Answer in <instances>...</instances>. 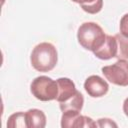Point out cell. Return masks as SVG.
<instances>
[{
	"label": "cell",
	"instance_id": "obj_1",
	"mask_svg": "<svg viewBox=\"0 0 128 128\" xmlns=\"http://www.w3.org/2000/svg\"><path fill=\"white\" fill-rule=\"evenodd\" d=\"M32 67L39 72H49L57 64L58 54L55 46L49 42H42L36 45L30 56Z\"/></svg>",
	"mask_w": 128,
	"mask_h": 128
},
{
	"label": "cell",
	"instance_id": "obj_2",
	"mask_svg": "<svg viewBox=\"0 0 128 128\" xmlns=\"http://www.w3.org/2000/svg\"><path fill=\"white\" fill-rule=\"evenodd\" d=\"M77 39L84 49L94 52L104 44L106 34L97 23L85 22L78 28Z\"/></svg>",
	"mask_w": 128,
	"mask_h": 128
},
{
	"label": "cell",
	"instance_id": "obj_3",
	"mask_svg": "<svg viewBox=\"0 0 128 128\" xmlns=\"http://www.w3.org/2000/svg\"><path fill=\"white\" fill-rule=\"evenodd\" d=\"M30 90L36 99L45 102L51 101L57 98L58 84L48 76H38L31 82Z\"/></svg>",
	"mask_w": 128,
	"mask_h": 128
},
{
	"label": "cell",
	"instance_id": "obj_4",
	"mask_svg": "<svg viewBox=\"0 0 128 128\" xmlns=\"http://www.w3.org/2000/svg\"><path fill=\"white\" fill-rule=\"evenodd\" d=\"M101 71L112 84L128 86V60L118 59L114 64L102 67Z\"/></svg>",
	"mask_w": 128,
	"mask_h": 128
},
{
	"label": "cell",
	"instance_id": "obj_5",
	"mask_svg": "<svg viewBox=\"0 0 128 128\" xmlns=\"http://www.w3.org/2000/svg\"><path fill=\"white\" fill-rule=\"evenodd\" d=\"M61 127L63 128H80V127H97V123L88 116L80 114V111L62 112Z\"/></svg>",
	"mask_w": 128,
	"mask_h": 128
},
{
	"label": "cell",
	"instance_id": "obj_6",
	"mask_svg": "<svg viewBox=\"0 0 128 128\" xmlns=\"http://www.w3.org/2000/svg\"><path fill=\"white\" fill-rule=\"evenodd\" d=\"M84 89L89 96L93 98L102 97L107 94L109 90L108 83L98 75L89 76L84 82Z\"/></svg>",
	"mask_w": 128,
	"mask_h": 128
},
{
	"label": "cell",
	"instance_id": "obj_7",
	"mask_svg": "<svg viewBox=\"0 0 128 128\" xmlns=\"http://www.w3.org/2000/svg\"><path fill=\"white\" fill-rule=\"evenodd\" d=\"M94 55L101 60H109L116 57L117 54V40L115 35H106L104 44L97 50H95Z\"/></svg>",
	"mask_w": 128,
	"mask_h": 128
},
{
	"label": "cell",
	"instance_id": "obj_8",
	"mask_svg": "<svg viewBox=\"0 0 128 128\" xmlns=\"http://www.w3.org/2000/svg\"><path fill=\"white\" fill-rule=\"evenodd\" d=\"M56 81L58 84V95L56 98L58 103L67 101L77 92L75 84L71 79L62 77V78L57 79Z\"/></svg>",
	"mask_w": 128,
	"mask_h": 128
},
{
	"label": "cell",
	"instance_id": "obj_9",
	"mask_svg": "<svg viewBox=\"0 0 128 128\" xmlns=\"http://www.w3.org/2000/svg\"><path fill=\"white\" fill-rule=\"evenodd\" d=\"M28 128H44L46 126V116L39 109H29L26 112Z\"/></svg>",
	"mask_w": 128,
	"mask_h": 128
},
{
	"label": "cell",
	"instance_id": "obj_10",
	"mask_svg": "<svg viewBox=\"0 0 128 128\" xmlns=\"http://www.w3.org/2000/svg\"><path fill=\"white\" fill-rule=\"evenodd\" d=\"M84 104V97L83 95L77 90L75 95H73L70 99L65 102H60L59 107L62 112L65 111H81Z\"/></svg>",
	"mask_w": 128,
	"mask_h": 128
},
{
	"label": "cell",
	"instance_id": "obj_11",
	"mask_svg": "<svg viewBox=\"0 0 128 128\" xmlns=\"http://www.w3.org/2000/svg\"><path fill=\"white\" fill-rule=\"evenodd\" d=\"M78 3L82 10L89 14H96L101 11L103 7V0H71Z\"/></svg>",
	"mask_w": 128,
	"mask_h": 128
},
{
	"label": "cell",
	"instance_id": "obj_12",
	"mask_svg": "<svg viewBox=\"0 0 128 128\" xmlns=\"http://www.w3.org/2000/svg\"><path fill=\"white\" fill-rule=\"evenodd\" d=\"M117 40V59H128V37L118 33L115 35Z\"/></svg>",
	"mask_w": 128,
	"mask_h": 128
},
{
	"label": "cell",
	"instance_id": "obj_13",
	"mask_svg": "<svg viewBox=\"0 0 128 128\" xmlns=\"http://www.w3.org/2000/svg\"><path fill=\"white\" fill-rule=\"evenodd\" d=\"M7 127L9 128H28L26 120V112H16L8 118Z\"/></svg>",
	"mask_w": 128,
	"mask_h": 128
},
{
	"label": "cell",
	"instance_id": "obj_14",
	"mask_svg": "<svg viewBox=\"0 0 128 128\" xmlns=\"http://www.w3.org/2000/svg\"><path fill=\"white\" fill-rule=\"evenodd\" d=\"M120 33L128 37V13L123 15L120 20Z\"/></svg>",
	"mask_w": 128,
	"mask_h": 128
},
{
	"label": "cell",
	"instance_id": "obj_15",
	"mask_svg": "<svg viewBox=\"0 0 128 128\" xmlns=\"http://www.w3.org/2000/svg\"><path fill=\"white\" fill-rule=\"evenodd\" d=\"M96 123L97 127H117V124L109 118H100Z\"/></svg>",
	"mask_w": 128,
	"mask_h": 128
},
{
	"label": "cell",
	"instance_id": "obj_16",
	"mask_svg": "<svg viewBox=\"0 0 128 128\" xmlns=\"http://www.w3.org/2000/svg\"><path fill=\"white\" fill-rule=\"evenodd\" d=\"M123 112H124V114L128 117V97L124 100V102H123Z\"/></svg>",
	"mask_w": 128,
	"mask_h": 128
}]
</instances>
